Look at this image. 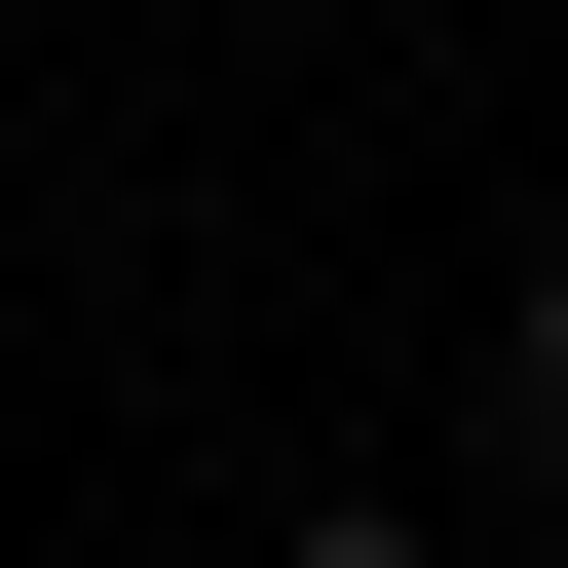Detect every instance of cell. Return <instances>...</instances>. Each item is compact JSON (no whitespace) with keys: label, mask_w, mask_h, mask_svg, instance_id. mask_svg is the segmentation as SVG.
<instances>
[{"label":"cell","mask_w":568,"mask_h":568,"mask_svg":"<svg viewBox=\"0 0 568 568\" xmlns=\"http://www.w3.org/2000/svg\"><path fill=\"white\" fill-rule=\"evenodd\" d=\"M530 568H568V530H530Z\"/></svg>","instance_id":"cell-4"},{"label":"cell","mask_w":568,"mask_h":568,"mask_svg":"<svg viewBox=\"0 0 568 568\" xmlns=\"http://www.w3.org/2000/svg\"><path fill=\"white\" fill-rule=\"evenodd\" d=\"M0 39H39V0H0Z\"/></svg>","instance_id":"cell-3"},{"label":"cell","mask_w":568,"mask_h":568,"mask_svg":"<svg viewBox=\"0 0 568 568\" xmlns=\"http://www.w3.org/2000/svg\"><path fill=\"white\" fill-rule=\"evenodd\" d=\"M493 455H568V265H493Z\"/></svg>","instance_id":"cell-1"},{"label":"cell","mask_w":568,"mask_h":568,"mask_svg":"<svg viewBox=\"0 0 568 568\" xmlns=\"http://www.w3.org/2000/svg\"><path fill=\"white\" fill-rule=\"evenodd\" d=\"M265 568H455V530H379V493H304V530H265Z\"/></svg>","instance_id":"cell-2"}]
</instances>
